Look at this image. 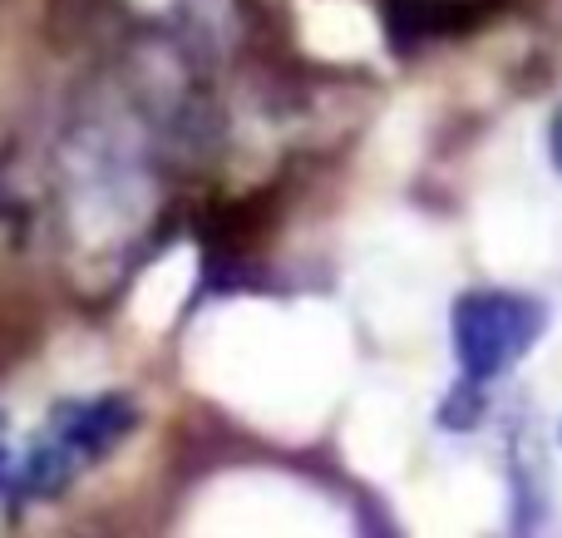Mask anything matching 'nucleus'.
I'll return each instance as SVG.
<instances>
[{
	"mask_svg": "<svg viewBox=\"0 0 562 538\" xmlns=\"http://www.w3.org/2000/svg\"><path fill=\"white\" fill-rule=\"evenodd\" d=\"M55 213L65 277H75L79 296L89 302L114 296L164 233V134L134 104L119 114H79L59 138Z\"/></svg>",
	"mask_w": 562,
	"mask_h": 538,
	"instance_id": "nucleus-1",
	"label": "nucleus"
},
{
	"mask_svg": "<svg viewBox=\"0 0 562 538\" xmlns=\"http://www.w3.org/2000/svg\"><path fill=\"white\" fill-rule=\"evenodd\" d=\"M138 425V411L124 395H94V401H69L49 415V430L25 460L10 470V494H30V500H49L59 494L79 470L104 460L119 450L128 430Z\"/></svg>",
	"mask_w": 562,
	"mask_h": 538,
	"instance_id": "nucleus-2",
	"label": "nucleus"
},
{
	"mask_svg": "<svg viewBox=\"0 0 562 538\" xmlns=\"http://www.w3.org/2000/svg\"><path fill=\"white\" fill-rule=\"evenodd\" d=\"M543 326H548L543 302H533V296H524V292H498V287H488V292L459 296L449 332H454V356H459L464 381L488 385L504 371H514V366L533 351Z\"/></svg>",
	"mask_w": 562,
	"mask_h": 538,
	"instance_id": "nucleus-3",
	"label": "nucleus"
},
{
	"mask_svg": "<svg viewBox=\"0 0 562 538\" xmlns=\"http://www.w3.org/2000/svg\"><path fill=\"white\" fill-rule=\"evenodd\" d=\"M548 144H553V164H558V173H562V109H558V119H553V134H548Z\"/></svg>",
	"mask_w": 562,
	"mask_h": 538,
	"instance_id": "nucleus-4",
	"label": "nucleus"
},
{
	"mask_svg": "<svg viewBox=\"0 0 562 538\" xmlns=\"http://www.w3.org/2000/svg\"><path fill=\"white\" fill-rule=\"evenodd\" d=\"M10 470H15V464H10V455H5V440H0V490H5V484H10Z\"/></svg>",
	"mask_w": 562,
	"mask_h": 538,
	"instance_id": "nucleus-5",
	"label": "nucleus"
}]
</instances>
